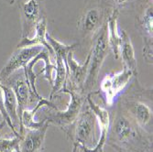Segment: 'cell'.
<instances>
[{
    "mask_svg": "<svg viewBox=\"0 0 153 152\" xmlns=\"http://www.w3.org/2000/svg\"><path fill=\"white\" fill-rule=\"evenodd\" d=\"M106 143L126 152H152V134L141 128L117 105L110 120Z\"/></svg>",
    "mask_w": 153,
    "mask_h": 152,
    "instance_id": "cell-1",
    "label": "cell"
},
{
    "mask_svg": "<svg viewBox=\"0 0 153 152\" xmlns=\"http://www.w3.org/2000/svg\"><path fill=\"white\" fill-rule=\"evenodd\" d=\"M134 84L120 98L117 105L138 126L152 134V89L144 88L134 77Z\"/></svg>",
    "mask_w": 153,
    "mask_h": 152,
    "instance_id": "cell-2",
    "label": "cell"
},
{
    "mask_svg": "<svg viewBox=\"0 0 153 152\" xmlns=\"http://www.w3.org/2000/svg\"><path fill=\"white\" fill-rule=\"evenodd\" d=\"M92 45L87 55L88 65L85 81L83 82L82 93L87 95L94 92L99 78V73L102 65L107 57L109 52V46L107 42V30L106 22L97 34L91 39Z\"/></svg>",
    "mask_w": 153,
    "mask_h": 152,
    "instance_id": "cell-3",
    "label": "cell"
},
{
    "mask_svg": "<svg viewBox=\"0 0 153 152\" xmlns=\"http://www.w3.org/2000/svg\"><path fill=\"white\" fill-rule=\"evenodd\" d=\"M96 118L87 104L82 108L73 125L64 133L68 139L79 148H92L96 144Z\"/></svg>",
    "mask_w": 153,
    "mask_h": 152,
    "instance_id": "cell-4",
    "label": "cell"
},
{
    "mask_svg": "<svg viewBox=\"0 0 153 152\" xmlns=\"http://www.w3.org/2000/svg\"><path fill=\"white\" fill-rule=\"evenodd\" d=\"M85 8L77 22L82 40L92 39L105 24L110 12L99 0H85Z\"/></svg>",
    "mask_w": 153,
    "mask_h": 152,
    "instance_id": "cell-5",
    "label": "cell"
},
{
    "mask_svg": "<svg viewBox=\"0 0 153 152\" xmlns=\"http://www.w3.org/2000/svg\"><path fill=\"white\" fill-rule=\"evenodd\" d=\"M61 93L70 95V102L67 105V107L62 111H60L59 109L55 110V112L49 114L43 119L49 123V125H53L64 132L73 125L77 118L81 109L85 104L86 95L81 92L74 91L66 87H64Z\"/></svg>",
    "mask_w": 153,
    "mask_h": 152,
    "instance_id": "cell-6",
    "label": "cell"
},
{
    "mask_svg": "<svg viewBox=\"0 0 153 152\" xmlns=\"http://www.w3.org/2000/svg\"><path fill=\"white\" fill-rule=\"evenodd\" d=\"M140 10L136 16V27L142 38V54L145 62L153 61V6L152 0H141Z\"/></svg>",
    "mask_w": 153,
    "mask_h": 152,
    "instance_id": "cell-7",
    "label": "cell"
},
{
    "mask_svg": "<svg viewBox=\"0 0 153 152\" xmlns=\"http://www.w3.org/2000/svg\"><path fill=\"white\" fill-rule=\"evenodd\" d=\"M20 15V39L30 38L39 20L45 16L44 0H18Z\"/></svg>",
    "mask_w": 153,
    "mask_h": 152,
    "instance_id": "cell-8",
    "label": "cell"
},
{
    "mask_svg": "<svg viewBox=\"0 0 153 152\" xmlns=\"http://www.w3.org/2000/svg\"><path fill=\"white\" fill-rule=\"evenodd\" d=\"M134 77H136L134 73L126 67L118 73L106 74L100 85V91L105 105L112 106L116 97L126 88Z\"/></svg>",
    "mask_w": 153,
    "mask_h": 152,
    "instance_id": "cell-9",
    "label": "cell"
},
{
    "mask_svg": "<svg viewBox=\"0 0 153 152\" xmlns=\"http://www.w3.org/2000/svg\"><path fill=\"white\" fill-rule=\"evenodd\" d=\"M44 47L40 45L17 48L0 71L1 82L7 81L12 74L19 71L20 69H23L39 52L42 51Z\"/></svg>",
    "mask_w": 153,
    "mask_h": 152,
    "instance_id": "cell-10",
    "label": "cell"
},
{
    "mask_svg": "<svg viewBox=\"0 0 153 152\" xmlns=\"http://www.w3.org/2000/svg\"><path fill=\"white\" fill-rule=\"evenodd\" d=\"M2 82L10 86L16 95V98L18 101V112H19V119L22 112L25 109H30V106H31V105L37 104L38 101L43 98L42 97L41 99H39L31 92L29 85H27V82L25 79L23 73H21L20 76H17V77L10 76L7 81Z\"/></svg>",
    "mask_w": 153,
    "mask_h": 152,
    "instance_id": "cell-11",
    "label": "cell"
},
{
    "mask_svg": "<svg viewBox=\"0 0 153 152\" xmlns=\"http://www.w3.org/2000/svg\"><path fill=\"white\" fill-rule=\"evenodd\" d=\"M66 65H67V80H66L65 87L68 89L82 93L83 82L85 81L86 73H87L88 58L86 57L85 62L82 64H80L74 58V50H71L67 55Z\"/></svg>",
    "mask_w": 153,
    "mask_h": 152,
    "instance_id": "cell-12",
    "label": "cell"
},
{
    "mask_svg": "<svg viewBox=\"0 0 153 152\" xmlns=\"http://www.w3.org/2000/svg\"><path fill=\"white\" fill-rule=\"evenodd\" d=\"M46 121V120H45ZM50 125L46 121L38 129H24L19 143V152H41Z\"/></svg>",
    "mask_w": 153,
    "mask_h": 152,
    "instance_id": "cell-13",
    "label": "cell"
},
{
    "mask_svg": "<svg viewBox=\"0 0 153 152\" xmlns=\"http://www.w3.org/2000/svg\"><path fill=\"white\" fill-rule=\"evenodd\" d=\"M47 17L46 15L41 18L39 22L37 23L35 30H34V36L31 38H24L20 39L19 43L18 44L17 48H22V47H29V46H35V45H40L43 46L48 51L50 52L51 56L54 59V52L51 50V46L47 42L46 35H47Z\"/></svg>",
    "mask_w": 153,
    "mask_h": 152,
    "instance_id": "cell-14",
    "label": "cell"
},
{
    "mask_svg": "<svg viewBox=\"0 0 153 152\" xmlns=\"http://www.w3.org/2000/svg\"><path fill=\"white\" fill-rule=\"evenodd\" d=\"M119 12L113 10L111 11L106 19V30H107V42L109 50L112 51L114 58L119 59V47L121 43L120 30L118 27V17Z\"/></svg>",
    "mask_w": 153,
    "mask_h": 152,
    "instance_id": "cell-15",
    "label": "cell"
},
{
    "mask_svg": "<svg viewBox=\"0 0 153 152\" xmlns=\"http://www.w3.org/2000/svg\"><path fill=\"white\" fill-rule=\"evenodd\" d=\"M121 43L119 47V57L123 62L124 67L130 70L135 76H137V62L132 41L126 30H120Z\"/></svg>",
    "mask_w": 153,
    "mask_h": 152,
    "instance_id": "cell-16",
    "label": "cell"
},
{
    "mask_svg": "<svg viewBox=\"0 0 153 152\" xmlns=\"http://www.w3.org/2000/svg\"><path fill=\"white\" fill-rule=\"evenodd\" d=\"M1 88L3 92V98H4V105H5L6 111L13 124V126L15 127V128L19 132V130L21 128V124L18 112V101L16 98V95L14 93L13 90L11 89V87L6 84H3L2 82H1Z\"/></svg>",
    "mask_w": 153,
    "mask_h": 152,
    "instance_id": "cell-17",
    "label": "cell"
},
{
    "mask_svg": "<svg viewBox=\"0 0 153 152\" xmlns=\"http://www.w3.org/2000/svg\"><path fill=\"white\" fill-rule=\"evenodd\" d=\"M56 64H55V78L53 79V85L52 89L50 94L49 100L52 101L54 96H56L58 93H60L66 85V80H67V65L66 61L62 58L55 57L54 58Z\"/></svg>",
    "mask_w": 153,
    "mask_h": 152,
    "instance_id": "cell-18",
    "label": "cell"
},
{
    "mask_svg": "<svg viewBox=\"0 0 153 152\" xmlns=\"http://www.w3.org/2000/svg\"><path fill=\"white\" fill-rule=\"evenodd\" d=\"M85 103L89 106V108L92 110V112L94 113L96 121L98 122V125L100 127V131H107L109 129L110 126V115L109 112L101 105H97L92 98V94L89 93L86 95Z\"/></svg>",
    "mask_w": 153,
    "mask_h": 152,
    "instance_id": "cell-19",
    "label": "cell"
},
{
    "mask_svg": "<svg viewBox=\"0 0 153 152\" xmlns=\"http://www.w3.org/2000/svg\"><path fill=\"white\" fill-rule=\"evenodd\" d=\"M46 39L49 45L51 46V50L54 52V58L55 57H60L62 58L64 61L67 59V55L71 50H74L75 48L79 46V43H74L72 45H67L62 42H60L55 38H53L51 34L47 33L46 35Z\"/></svg>",
    "mask_w": 153,
    "mask_h": 152,
    "instance_id": "cell-20",
    "label": "cell"
},
{
    "mask_svg": "<svg viewBox=\"0 0 153 152\" xmlns=\"http://www.w3.org/2000/svg\"><path fill=\"white\" fill-rule=\"evenodd\" d=\"M99 1L109 12L116 10L120 14L124 10L131 8L136 5L137 1H141V0H99Z\"/></svg>",
    "mask_w": 153,
    "mask_h": 152,
    "instance_id": "cell-21",
    "label": "cell"
},
{
    "mask_svg": "<svg viewBox=\"0 0 153 152\" xmlns=\"http://www.w3.org/2000/svg\"><path fill=\"white\" fill-rule=\"evenodd\" d=\"M20 139L19 134L10 139H0V152H19Z\"/></svg>",
    "mask_w": 153,
    "mask_h": 152,
    "instance_id": "cell-22",
    "label": "cell"
},
{
    "mask_svg": "<svg viewBox=\"0 0 153 152\" xmlns=\"http://www.w3.org/2000/svg\"><path fill=\"white\" fill-rule=\"evenodd\" d=\"M0 114L2 115L3 116V120L6 121V123L7 124L8 128L12 130V133L14 136H18L19 132L18 130L15 128V127L13 126V124L6 111V108H5V105H4V98H3V92H2V88H1V80H0Z\"/></svg>",
    "mask_w": 153,
    "mask_h": 152,
    "instance_id": "cell-23",
    "label": "cell"
},
{
    "mask_svg": "<svg viewBox=\"0 0 153 152\" xmlns=\"http://www.w3.org/2000/svg\"><path fill=\"white\" fill-rule=\"evenodd\" d=\"M6 124H7V123H6L5 120H3L1 123H0V131H1V130L5 128V125H6Z\"/></svg>",
    "mask_w": 153,
    "mask_h": 152,
    "instance_id": "cell-24",
    "label": "cell"
},
{
    "mask_svg": "<svg viewBox=\"0 0 153 152\" xmlns=\"http://www.w3.org/2000/svg\"><path fill=\"white\" fill-rule=\"evenodd\" d=\"M7 1L10 5H13V4H15L16 2H18V0H7Z\"/></svg>",
    "mask_w": 153,
    "mask_h": 152,
    "instance_id": "cell-25",
    "label": "cell"
},
{
    "mask_svg": "<svg viewBox=\"0 0 153 152\" xmlns=\"http://www.w3.org/2000/svg\"><path fill=\"white\" fill-rule=\"evenodd\" d=\"M78 147L75 145H73V152H78Z\"/></svg>",
    "mask_w": 153,
    "mask_h": 152,
    "instance_id": "cell-26",
    "label": "cell"
},
{
    "mask_svg": "<svg viewBox=\"0 0 153 152\" xmlns=\"http://www.w3.org/2000/svg\"><path fill=\"white\" fill-rule=\"evenodd\" d=\"M117 152H126V151H124V150H122L121 148H114Z\"/></svg>",
    "mask_w": 153,
    "mask_h": 152,
    "instance_id": "cell-27",
    "label": "cell"
},
{
    "mask_svg": "<svg viewBox=\"0 0 153 152\" xmlns=\"http://www.w3.org/2000/svg\"><path fill=\"white\" fill-rule=\"evenodd\" d=\"M102 152H104V151H102Z\"/></svg>",
    "mask_w": 153,
    "mask_h": 152,
    "instance_id": "cell-28",
    "label": "cell"
}]
</instances>
